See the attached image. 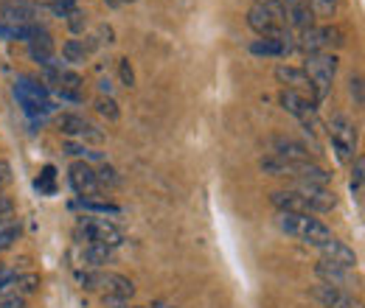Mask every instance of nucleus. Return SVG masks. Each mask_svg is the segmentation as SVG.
I'll use <instances>...</instances> for the list:
<instances>
[{"instance_id":"f257e3e1","label":"nucleus","mask_w":365,"mask_h":308,"mask_svg":"<svg viewBox=\"0 0 365 308\" xmlns=\"http://www.w3.org/2000/svg\"><path fill=\"white\" fill-rule=\"evenodd\" d=\"M275 222L287 236H293L309 247H320L332 238V230L323 225L320 218H312L309 213H278Z\"/></svg>"},{"instance_id":"f03ea898","label":"nucleus","mask_w":365,"mask_h":308,"mask_svg":"<svg viewBox=\"0 0 365 308\" xmlns=\"http://www.w3.org/2000/svg\"><path fill=\"white\" fill-rule=\"evenodd\" d=\"M304 73L309 76V84H312V101L315 104H323L332 90V81H335V73H337V57L335 54H312L306 57V65H304Z\"/></svg>"},{"instance_id":"7ed1b4c3","label":"nucleus","mask_w":365,"mask_h":308,"mask_svg":"<svg viewBox=\"0 0 365 308\" xmlns=\"http://www.w3.org/2000/svg\"><path fill=\"white\" fill-rule=\"evenodd\" d=\"M82 289L88 291H104V297H121L130 300L135 294V283L118 272H104V269H93V272H79L76 275Z\"/></svg>"},{"instance_id":"20e7f679","label":"nucleus","mask_w":365,"mask_h":308,"mask_svg":"<svg viewBox=\"0 0 365 308\" xmlns=\"http://www.w3.org/2000/svg\"><path fill=\"white\" fill-rule=\"evenodd\" d=\"M76 236L85 238L88 244H104V247H118L124 241V233L110 218H82V225L76 227Z\"/></svg>"},{"instance_id":"39448f33","label":"nucleus","mask_w":365,"mask_h":308,"mask_svg":"<svg viewBox=\"0 0 365 308\" xmlns=\"http://www.w3.org/2000/svg\"><path fill=\"white\" fill-rule=\"evenodd\" d=\"M329 138L340 160H354L357 152V129L348 115H332L329 121Z\"/></svg>"},{"instance_id":"423d86ee","label":"nucleus","mask_w":365,"mask_h":308,"mask_svg":"<svg viewBox=\"0 0 365 308\" xmlns=\"http://www.w3.org/2000/svg\"><path fill=\"white\" fill-rule=\"evenodd\" d=\"M57 126H59L62 135H68V138H79V141L96 143V146L104 143V132L96 129L93 123H88L82 115H76V112H62V115L57 118Z\"/></svg>"},{"instance_id":"0eeeda50","label":"nucleus","mask_w":365,"mask_h":308,"mask_svg":"<svg viewBox=\"0 0 365 308\" xmlns=\"http://www.w3.org/2000/svg\"><path fill=\"white\" fill-rule=\"evenodd\" d=\"M68 180H70V188H73L79 196H82V199L101 191V188H99V180H96V168H93L90 163H85V160H76V163L68 168Z\"/></svg>"},{"instance_id":"6e6552de","label":"nucleus","mask_w":365,"mask_h":308,"mask_svg":"<svg viewBox=\"0 0 365 308\" xmlns=\"http://www.w3.org/2000/svg\"><path fill=\"white\" fill-rule=\"evenodd\" d=\"M293 191H295V194H298V196L306 202L309 213H329V210H335V207H337V199H335V194H332V191H326V188H320V185L298 183Z\"/></svg>"},{"instance_id":"1a4fd4ad","label":"nucleus","mask_w":365,"mask_h":308,"mask_svg":"<svg viewBox=\"0 0 365 308\" xmlns=\"http://www.w3.org/2000/svg\"><path fill=\"white\" fill-rule=\"evenodd\" d=\"M248 25L262 37V39H278L284 31H287V25L284 23H278L264 6H250V12H248Z\"/></svg>"},{"instance_id":"9d476101","label":"nucleus","mask_w":365,"mask_h":308,"mask_svg":"<svg viewBox=\"0 0 365 308\" xmlns=\"http://www.w3.org/2000/svg\"><path fill=\"white\" fill-rule=\"evenodd\" d=\"M309 294H312V300H317L323 308H357L354 294L346 291V289H337V286L320 283V286H315Z\"/></svg>"},{"instance_id":"9b49d317","label":"nucleus","mask_w":365,"mask_h":308,"mask_svg":"<svg viewBox=\"0 0 365 308\" xmlns=\"http://www.w3.org/2000/svg\"><path fill=\"white\" fill-rule=\"evenodd\" d=\"M317 249H320L323 260L335 263V267H343V269H354V267H357V252H354L348 244L337 241V238H329L326 244H320Z\"/></svg>"},{"instance_id":"f8f14e48","label":"nucleus","mask_w":365,"mask_h":308,"mask_svg":"<svg viewBox=\"0 0 365 308\" xmlns=\"http://www.w3.org/2000/svg\"><path fill=\"white\" fill-rule=\"evenodd\" d=\"M315 275H317V280H320V283H326V286H337V289H346V291H348V286L354 283L351 269L335 267V263L323 260V258L315 263Z\"/></svg>"},{"instance_id":"ddd939ff","label":"nucleus","mask_w":365,"mask_h":308,"mask_svg":"<svg viewBox=\"0 0 365 308\" xmlns=\"http://www.w3.org/2000/svg\"><path fill=\"white\" fill-rule=\"evenodd\" d=\"M275 79L284 84V90H295L301 96H312V84L309 76L304 73V68H293V65H278L275 68Z\"/></svg>"},{"instance_id":"4468645a","label":"nucleus","mask_w":365,"mask_h":308,"mask_svg":"<svg viewBox=\"0 0 365 308\" xmlns=\"http://www.w3.org/2000/svg\"><path fill=\"white\" fill-rule=\"evenodd\" d=\"M273 154L284 163H309V149L293 138H273Z\"/></svg>"},{"instance_id":"2eb2a0df","label":"nucleus","mask_w":365,"mask_h":308,"mask_svg":"<svg viewBox=\"0 0 365 308\" xmlns=\"http://www.w3.org/2000/svg\"><path fill=\"white\" fill-rule=\"evenodd\" d=\"M28 54L37 65H51L54 62V39L48 31H37L31 39H28Z\"/></svg>"},{"instance_id":"dca6fc26","label":"nucleus","mask_w":365,"mask_h":308,"mask_svg":"<svg viewBox=\"0 0 365 308\" xmlns=\"http://www.w3.org/2000/svg\"><path fill=\"white\" fill-rule=\"evenodd\" d=\"M293 177H298L301 183H309V185H320V188H326L332 183V174L326 168L315 165L312 160L309 163H293Z\"/></svg>"},{"instance_id":"f3484780","label":"nucleus","mask_w":365,"mask_h":308,"mask_svg":"<svg viewBox=\"0 0 365 308\" xmlns=\"http://www.w3.org/2000/svg\"><path fill=\"white\" fill-rule=\"evenodd\" d=\"M284 25L293 28V31H298V34L315 25V14H312V9H309L306 0H304V3L290 6V9H284Z\"/></svg>"},{"instance_id":"a211bd4d","label":"nucleus","mask_w":365,"mask_h":308,"mask_svg":"<svg viewBox=\"0 0 365 308\" xmlns=\"http://www.w3.org/2000/svg\"><path fill=\"white\" fill-rule=\"evenodd\" d=\"M270 202H273V207H278V213H309L306 202L295 191H273Z\"/></svg>"},{"instance_id":"6ab92c4d","label":"nucleus","mask_w":365,"mask_h":308,"mask_svg":"<svg viewBox=\"0 0 365 308\" xmlns=\"http://www.w3.org/2000/svg\"><path fill=\"white\" fill-rule=\"evenodd\" d=\"M79 260L85 263L90 269H101L112 260V247H104V244H88L82 252H79Z\"/></svg>"},{"instance_id":"aec40b11","label":"nucleus","mask_w":365,"mask_h":308,"mask_svg":"<svg viewBox=\"0 0 365 308\" xmlns=\"http://www.w3.org/2000/svg\"><path fill=\"white\" fill-rule=\"evenodd\" d=\"M295 48H298V51H304L306 57L326 51V42H323V28L312 25V28L301 31V34H298V39H295Z\"/></svg>"},{"instance_id":"412c9836","label":"nucleus","mask_w":365,"mask_h":308,"mask_svg":"<svg viewBox=\"0 0 365 308\" xmlns=\"http://www.w3.org/2000/svg\"><path fill=\"white\" fill-rule=\"evenodd\" d=\"M88 48H85V42L82 39H68L65 45H62V59L70 62V65H85L88 62Z\"/></svg>"},{"instance_id":"4be33fe9","label":"nucleus","mask_w":365,"mask_h":308,"mask_svg":"<svg viewBox=\"0 0 365 308\" xmlns=\"http://www.w3.org/2000/svg\"><path fill=\"white\" fill-rule=\"evenodd\" d=\"M259 168L264 174H270V177H287V174H293V163H284L281 157L270 154V157H262L259 160Z\"/></svg>"},{"instance_id":"5701e85b","label":"nucleus","mask_w":365,"mask_h":308,"mask_svg":"<svg viewBox=\"0 0 365 308\" xmlns=\"http://www.w3.org/2000/svg\"><path fill=\"white\" fill-rule=\"evenodd\" d=\"M3 17H6L9 23L28 25L31 17H34V9H31V6H23V3H17V6H3Z\"/></svg>"},{"instance_id":"b1692460","label":"nucleus","mask_w":365,"mask_h":308,"mask_svg":"<svg viewBox=\"0 0 365 308\" xmlns=\"http://www.w3.org/2000/svg\"><path fill=\"white\" fill-rule=\"evenodd\" d=\"M93 107H96V112H99V115H104V118H107V121H112V123L121 118L118 101H115L112 96H99V99L93 101Z\"/></svg>"},{"instance_id":"393cba45","label":"nucleus","mask_w":365,"mask_h":308,"mask_svg":"<svg viewBox=\"0 0 365 308\" xmlns=\"http://www.w3.org/2000/svg\"><path fill=\"white\" fill-rule=\"evenodd\" d=\"M17 294H23V297H28V294H34L37 289H39V275L37 272H26V275H17L14 278V286H12Z\"/></svg>"},{"instance_id":"a878e982","label":"nucleus","mask_w":365,"mask_h":308,"mask_svg":"<svg viewBox=\"0 0 365 308\" xmlns=\"http://www.w3.org/2000/svg\"><path fill=\"white\" fill-rule=\"evenodd\" d=\"M306 3H309L312 14L320 20H332L337 14V0H306Z\"/></svg>"},{"instance_id":"bb28decb","label":"nucleus","mask_w":365,"mask_h":308,"mask_svg":"<svg viewBox=\"0 0 365 308\" xmlns=\"http://www.w3.org/2000/svg\"><path fill=\"white\" fill-rule=\"evenodd\" d=\"M362 180H365V157H357L354 168H351V191L357 199L362 196Z\"/></svg>"},{"instance_id":"cd10ccee","label":"nucleus","mask_w":365,"mask_h":308,"mask_svg":"<svg viewBox=\"0 0 365 308\" xmlns=\"http://www.w3.org/2000/svg\"><path fill=\"white\" fill-rule=\"evenodd\" d=\"M96 180H99V188H118V185H121V177L115 174L112 165H101V168L96 171Z\"/></svg>"},{"instance_id":"c85d7f7f","label":"nucleus","mask_w":365,"mask_h":308,"mask_svg":"<svg viewBox=\"0 0 365 308\" xmlns=\"http://www.w3.org/2000/svg\"><path fill=\"white\" fill-rule=\"evenodd\" d=\"M20 238V227L17 225H6V222H0V252L14 247V241Z\"/></svg>"},{"instance_id":"c756f323","label":"nucleus","mask_w":365,"mask_h":308,"mask_svg":"<svg viewBox=\"0 0 365 308\" xmlns=\"http://www.w3.org/2000/svg\"><path fill=\"white\" fill-rule=\"evenodd\" d=\"M54 180H57L54 165H46V171L39 174V180H37V191H39V194H54V191H57Z\"/></svg>"},{"instance_id":"7c9ffc66","label":"nucleus","mask_w":365,"mask_h":308,"mask_svg":"<svg viewBox=\"0 0 365 308\" xmlns=\"http://www.w3.org/2000/svg\"><path fill=\"white\" fill-rule=\"evenodd\" d=\"M65 23H68V28H70L73 34H85V28H88V14L76 6V9L65 17Z\"/></svg>"},{"instance_id":"2f4dec72","label":"nucleus","mask_w":365,"mask_h":308,"mask_svg":"<svg viewBox=\"0 0 365 308\" xmlns=\"http://www.w3.org/2000/svg\"><path fill=\"white\" fill-rule=\"evenodd\" d=\"M323 42H326V48H343L346 39H343V31L337 25H323Z\"/></svg>"},{"instance_id":"473e14b6","label":"nucleus","mask_w":365,"mask_h":308,"mask_svg":"<svg viewBox=\"0 0 365 308\" xmlns=\"http://www.w3.org/2000/svg\"><path fill=\"white\" fill-rule=\"evenodd\" d=\"M82 207L90 210V213H121L118 205H112V202H96V199H82Z\"/></svg>"},{"instance_id":"72a5a7b5","label":"nucleus","mask_w":365,"mask_h":308,"mask_svg":"<svg viewBox=\"0 0 365 308\" xmlns=\"http://www.w3.org/2000/svg\"><path fill=\"white\" fill-rule=\"evenodd\" d=\"M0 308H26V297L17 294L14 289H9V291L0 294Z\"/></svg>"},{"instance_id":"f704fd0d","label":"nucleus","mask_w":365,"mask_h":308,"mask_svg":"<svg viewBox=\"0 0 365 308\" xmlns=\"http://www.w3.org/2000/svg\"><path fill=\"white\" fill-rule=\"evenodd\" d=\"M57 17H68L73 9H76V0H51V6H48Z\"/></svg>"},{"instance_id":"c9c22d12","label":"nucleus","mask_w":365,"mask_h":308,"mask_svg":"<svg viewBox=\"0 0 365 308\" xmlns=\"http://www.w3.org/2000/svg\"><path fill=\"white\" fill-rule=\"evenodd\" d=\"M348 93H351V99H354V104L357 107H362V76H351L348 79Z\"/></svg>"},{"instance_id":"e433bc0d","label":"nucleus","mask_w":365,"mask_h":308,"mask_svg":"<svg viewBox=\"0 0 365 308\" xmlns=\"http://www.w3.org/2000/svg\"><path fill=\"white\" fill-rule=\"evenodd\" d=\"M118 70H121V81H124V87H132L135 84V73H132L130 59H121L118 62Z\"/></svg>"},{"instance_id":"4c0bfd02","label":"nucleus","mask_w":365,"mask_h":308,"mask_svg":"<svg viewBox=\"0 0 365 308\" xmlns=\"http://www.w3.org/2000/svg\"><path fill=\"white\" fill-rule=\"evenodd\" d=\"M14 278H17V272H12V269H6V267H0V294L9 291V289L14 286Z\"/></svg>"},{"instance_id":"58836bf2","label":"nucleus","mask_w":365,"mask_h":308,"mask_svg":"<svg viewBox=\"0 0 365 308\" xmlns=\"http://www.w3.org/2000/svg\"><path fill=\"white\" fill-rule=\"evenodd\" d=\"M14 213V202L9 199V196H3L0 194V222H6V218Z\"/></svg>"},{"instance_id":"ea45409f","label":"nucleus","mask_w":365,"mask_h":308,"mask_svg":"<svg viewBox=\"0 0 365 308\" xmlns=\"http://www.w3.org/2000/svg\"><path fill=\"white\" fill-rule=\"evenodd\" d=\"M12 183V165L6 160H0V191Z\"/></svg>"},{"instance_id":"a19ab883","label":"nucleus","mask_w":365,"mask_h":308,"mask_svg":"<svg viewBox=\"0 0 365 308\" xmlns=\"http://www.w3.org/2000/svg\"><path fill=\"white\" fill-rule=\"evenodd\" d=\"M104 42H107V45L115 42V31L110 25H99V45H104Z\"/></svg>"},{"instance_id":"79ce46f5","label":"nucleus","mask_w":365,"mask_h":308,"mask_svg":"<svg viewBox=\"0 0 365 308\" xmlns=\"http://www.w3.org/2000/svg\"><path fill=\"white\" fill-rule=\"evenodd\" d=\"M104 305L107 308H130L127 300H121V297H104Z\"/></svg>"},{"instance_id":"37998d69","label":"nucleus","mask_w":365,"mask_h":308,"mask_svg":"<svg viewBox=\"0 0 365 308\" xmlns=\"http://www.w3.org/2000/svg\"><path fill=\"white\" fill-rule=\"evenodd\" d=\"M295 3H304V0H281L284 9H290V6H295Z\"/></svg>"},{"instance_id":"c03bdc74","label":"nucleus","mask_w":365,"mask_h":308,"mask_svg":"<svg viewBox=\"0 0 365 308\" xmlns=\"http://www.w3.org/2000/svg\"><path fill=\"white\" fill-rule=\"evenodd\" d=\"M104 3H107L110 9H118V6H124V3H121V0H104Z\"/></svg>"},{"instance_id":"a18cd8bd","label":"nucleus","mask_w":365,"mask_h":308,"mask_svg":"<svg viewBox=\"0 0 365 308\" xmlns=\"http://www.w3.org/2000/svg\"><path fill=\"white\" fill-rule=\"evenodd\" d=\"M146 308H177V305H166L164 300H160V302H155V305H146Z\"/></svg>"},{"instance_id":"49530a36","label":"nucleus","mask_w":365,"mask_h":308,"mask_svg":"<svg viewBox=\"0 0 365 308\" xmlns=\"http://www.w3.org/2000/svg\"><path fill=\"white\" fill-rule=\"evenodd\" d=\"M273 0H256V6H270Z\"/></svg>"},{"instance_id":"de8ad7c7","label":"nucleus","mask_w":365,"mask_h":308,"mask_svg":"<svg viewBox=\"0 0 365 308\" xmlns=\"http://www.w3.org/2000/svg\"><path fill=\"white\" fill-rule=\"evenodd\" d=\"M121 3H135V0H121Z\"/></svg>"},{"instance_id":"09e8293b","label":"nucleus","mask_w":365,"mask_h":308,"mask_svg":"<svg viewBox=\"0 0 365 308\" xmlns=\"http://www.w3.org/2000/svg\"><path fill=\"white\" fill-rule=\"evenodd\" d=\"M130 308H146V305H130Z\"/></svg>"}]
</instances>
